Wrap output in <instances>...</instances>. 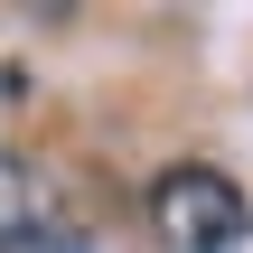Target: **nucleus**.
<instances>
[{"label": "nucleus", "mask_w": 253, "mask_h": 253, "mask_svg": "<svg viewBox=\"0 0 253 253\" xmlns=\"http://www.w3.org/2000/svg\"><path fill=\"white\" fill-rule=\"evenodd\" d=\"M150 225H160L169 253H235L253 235V197L225 169L188 160V169H160V178H150Z\"/></svg>", "instance_id": "obj_1"}, {"label": "nucleus", "mask_w": 253, "mask_h": 253, "mask_svg": "<svg viewBox=\"0 0 253 253\" xmlns=\"http://www.w3.org/2000/svg\"><path fill=\"white\" fill-rule=\"evenodd\" d=\"M28 235H47V197H38L28 160H9V150H0V253L28 244Z\"/></svg>", "instance_id": "obj_2"}]
</instances>
